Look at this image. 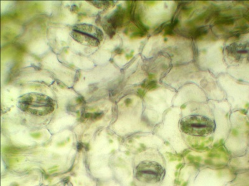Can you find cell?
<instances>
[{
    "mask_svg": "<svg viewBox=\"0 0 249 186\" xmlns=\"http://www.w3.org/2000/svg\"><path fill=\"white\" fill-rule=\"evenodd\" d=\"M133 52H132V54L131 55H126V58L128 60V59H130V58H131V57L133 56Z\"/></svg>",
    "mask_w": 249,
    "mask_h": 186,
    "instance_id": "7402d4cb",
    "label": "cell"
},
{
    "mask_svg": "<svg viewBox=\"0 0 249 186\" xmlns=\"http://www.w3.org/2000/svg\"><path fill=\"white\" fill-rule=\"evenodd\" d=\"M33 138H40L41 137V133H32L31 135Z\"/></svg>",
    "mask_w": 249,
    "mask_h": 186,
    "instance_id": "2e32d148",
    "label": "cell"
},
{
    "mask_svg": "<svg viewBox=\"0 0 249 186\" xmlns=\"http://www.w3.org/2000/svg\"><path fill=\"white\" fill-rule=\"evenodd\" d=\"M76 101L78 104H82L83 103V99L82 98H77Z\"/></svg>",
    "mask_w": 249,
    "mask_h": 186,
    "instance_id": "44dd1931",
    "label": "cell"
},
{
    "mask_svg": "<svg viewBox=\"0 0 249 186\" xmlns=\"http://www.w3.org/2000/svg\"><path fill=\"white\" fill-rule=\"evenodd\" d=\"M57 84L59 85V86L61 88H62V89H64L66 87V86L62 83V82H61V81H57Z\"/></svg>",
    "mask_w": 249,
    "mask_h": 186,
    "instance_id": "ac0fdd59",
    "label": "cell"
},
{
    "mask_svg": "<svg viewBox=\"0 0 249 186\" xmlns=\"http://www.w3.org/2000/svg\"><path fill=\"white\" fill-rule=\"evenodd\" d=\"M4 151L9 154H16L20 152V149L13 147H8L4 149Z\"/></svg>",
    "mask_w": 249,
    "mask_h": 186,
    "instance_id": "30bf717a",
    "label": "cell"
},
{
    "mask_svg": "<svg viewBox=\"0 0 249 186\" xmlns=\"http://www.w3.org/2000/svg\"><path fill=\"white\" fill-rule=\"evenodd\" d=\"M125 12L122 8L117 10L114 15L110 18L109 23H110L114 28L115 27H122V24L124 23Z\"/></svg>",
    "mask_w": 249,
    "mask_h": 186,
    "instance_id": "3957f363",
    "label": "cell"
},
{
    "mask_svg": "<svg viewBox=\"0 0 249 186\" xmlns=\"http://www.w3.org/2000/svg\"><path fill=\"white\" fill-rule=\"evenodd\" d=\"M186 104H183V105L181 106V109H184L186 108Z\"/></svg>",
    "mask_w": 249,
    "mask_h": 186,
    "instance_id": "603a6c76",
    "label": "cell"
},
{
    "mask_svg": "<svg viewBox=\"0 0 249 186\" xmlns=\"http://www.w3.org/2000/svg\"><path fill=\"white\" fill-rule=\"evenodd\" d=\"M141 87L143 88H146L148 91H153L158 88V85L155 81H151L149 82L145 81L141 84Z\"/></svg>",
    "mask_w": 249,
    "mask_h": 186,
    "instance_id": "8992f818",
    "label": "cell"
},
{
    "mask_svg": "<svg viewBox=\"0 0 249 186\" xmlns=\"http://www.w3.org/2000/svg\"><path fill=\"white\" fill-rule=\"evenodd\" d=\"M131 103H132V100H131V99L128 98V99H126L124 101V104H125V106H126V107L130 106L131 104Z\"/></svg>",
    "mask_w": 249,
    "mask_h": 186,
    "instance_id": "9a60e30c",
    "label": "cell"
},
{
    "mask_svg": "<svg viewBox=\"0 0 249 186\" xmlns=\"http://www.w3.org/2000/svg\"><path fill=\"white\" fill-rule=\"evenodd\" d=\"M209 11H207L206 12H204V13H203L201 15L199 16L198 18H196L194 20H193L192 22L189 23L190 25H194V24H199L201 23L202 22H203L204 21H206L208 15H209Z\"/></svg>",
    "mask_w": 249,
    "mask_h": 186,
    "instance_id": "52a82bcc",
    "label": "cell"
},
{
    "mask_svg": "<svg viewBox=\"0 0 249 186\" xmlns=\"http://www.w3.org/2000/svg\"><path fill=\"white\" fill-rule=\"evenodd\" d=\"M154 76H154L153 74H150V75L149 76V79H153V78H154Z\"/></svg>",
    "mask_w": 249,
    "mask_h": 186,
    "instance_id": "d4e9b609",
    "label": "cell"
},
{
    "mask_svg": "<svg viewBox=\"0 0 249 186\" xmlns=\"http://www.w3.org/2000/svg\"><path fill=\"white\" fill-rule=\"evenodd\" d=\"M234 23V20L230 17H222L217 19L214 24L218 28H222L223 26H231Z\"/></svg>",
    "mask_w": 249,
    "mask_h": 186,
    "instance_id": "5b68a950",
    "label": "cell"
},
{
    "mask_svg": "<svg viewBox=\"0 0 249 186\" xmlns=\"http://www.w3.org/2000/svg\"><path fill=\"white\" fill-rule=\"evenodd\" d=\"M93 6L97 7V8H109L111 6V4H113V2L109 1H91Z\"/></svg>",
    "mask_w": 249,
    "mask_h": 186,
    "instance_id": "ba28073f",
    "label": "cell"
},
{
    "mask_svg": "<svg viewBox=\"0 0 249 186\" xmlns=\"http://www.w3.org/2000/svg\"><path fill=\"white\" fill-rule=\"evenodd\" d=\"M192 11H193V8H186L183 10V13L185 16H188L190 14V13L192 12Z\"/></svg>",
    "mask_w": 249,
    "mask_h": 186,
    "instance_id": "7c38bea8",
    "label": "cell"
},
{
    "mask_svg": "<svg viewBox=\"0 0 249 186\" xmlns=\"http://www.w3.org/2000/svg\"><path fill=\"white\" fill-rule=\"evenodd\" d=\"M115 53H118V54H122V53H123V50L122 49H121V48H117L115 50Z\"/></svg>",
    "mask_w": 249,
    "mask_h": 186,
    "instance_id": "ffe728a7",
    "label": "cell"
},
{
    "mask_svg": "<svg viewBox=\"0 0 249 186\" xmlns=\"http://www.w3.org/2000/svg\"><path fill=\"white\" fill-rule=\"evenodd\" d=\"M181 130L186 133L205 136L211 133L215 127L214 123L209 118L200 115L188 116L180 123Z\"/></svg>",
    "mask_w": 249,
    "mask_h": 186,
    "instance_id": "6da1fadb",
    "label": "cell"
},
{
    "mask_svg": "<svg viewBox=\"0 0 249 186\" xmlns=\"http://www.w3.org/2000/svg\"><path fill=\"white\" fill-rule=\"evenodd\" d=\"M165 25V24H163V25H162L160 27H159L155 31V34H159V33H160L162 31V30H163V29L164 28L163 27H164V26Z\"/></svg>",
    "mask_w": 249,
    "mask_h": 186,
    "instance_id": "5bb4252c",
    "label": "cell"
},
{
    "mask_svg": "<svg viewBox=\"0 0 249 186\" xmlns=\"http://www.w3.org/2000/svg\"><path fill=\"white\" fill-rule=\"evenodd\" d=\"M136 178L138 180L148 182L156 183L160 180L162 169L160 166L152 163H141L137 167Z\"/></svg>",
    "mask_w": 249,
    "mask_h": 186,
    "instance_id": "7a4b0ae2",
    "label": "cell"
},
{
    "mask_svg": "<svg viewBox=\"0 0 249 186\" xmlns=\"http://www.w3.org/2000/svg\"><path fill=\"white\" fill-rule=\"evenodd\" d=\"M138 95H139L140 97H143V96H145V92H144L143 90H141V89H138Z\"/></svg>",
    "mask_w": 249,
    "mask_h": 186,
    "instance_id": "d6986e66",
    "label": "cell"
},
{
    "mask_svg": "<svg viewBox=\"0 0 249 186\" xmlns=\"http://www.w3.org/2000/svg\"><path fill=\"white\" fill-rule=\"evenodd\" d=\"M103 112H95L93 113V117L92 119L93 120H99L103 117Z\"/></svg>",
    "mask_w": 249,
    "mask_h": 186,
    "instance_id": "8fae6325",
    "label": "cell"
},
{
    "mask_svg": "<svg viewBox=\"0 0 249 186\" xmlns=\"http://www.w3.org/2000/svg\"><path fill=\"white\" fill-rule=\"evenodd\" d=\"M93 117V113H90V112H87L85 113H84L83 115V118H92Z\"/></svg>",
    "mask_w": 249,
    "mask_h": 186,
    "instance_id": "4fadbf2b",
    "label": "cell"
},
{
    "mask_svg": "<svg viewBox=\"0 0 249 186\" xmlns=\"http://www.w3.org/2000/svg\"><path fill=\"white\" fill-rule=\"evenodd\" d=\"M72 12H74V13H76V12H78L79 11V8H78V6H77L76 5H73L72 6Z\"/></svg>",
    "mask_w": 249,
    "mask_h": 186,
    "instance_id": "e0dca14e",
    "label": "cell"
},
{
    "mask_svg": "<svg viewBox=\"0 0 249 186\" xmlns=\"http://www.w3.org/2000/svg\"><path fill=\"white\" fill-rule=\"evenodd\" d=\"M82 148V144H81H81H79V145H78V149L79 150V148H80V150H81Z\"/></svg>",
    "mask_w": 249,
    "mask_h": 186,
    "instance_id": "cb8c5ba5",
    "label": "cell"
},
{
    "mask_svg": "<svg viewBox=\"0 0 249 186\" xmlns=\"http://www.w3.org/2000/svg\"><path fill=\"white\" fill-rule=\"evenodd\" d=\"M104 31L106 32L107 34H109L110 37H113L115 34V28L110 23V24H105L103 26Z\"/></svg>",
    "mask_w": 249,
    "mask_h": 186,
    "instance_id": "9c48e42d",
    "label": "cell"
},
{
    "mask_svg": "<svg viewBox=\"0 0 249 186\" xmlns=\"http://www.w3.org/2000/svg\"><path fill=\"white\" fill-rule=\"evenodd\" d=\"M208 34V30L204 27L194 28L190 31L191 36L195 39H199L206 36Z\"/></svg>",
    "mask_w": 249,
    "mask_h": 186,
    "instance_id": "277c9868",
    "label": "cell"
}]
</instances>
